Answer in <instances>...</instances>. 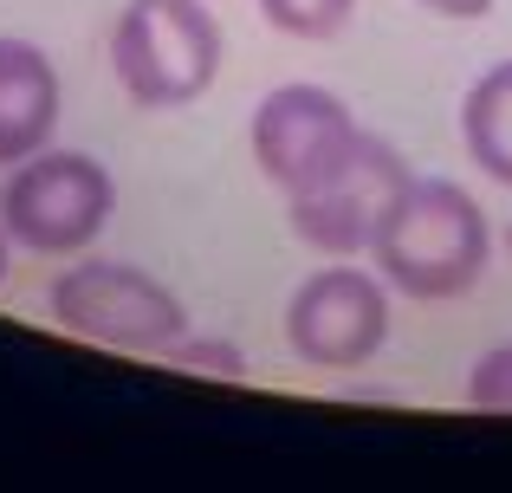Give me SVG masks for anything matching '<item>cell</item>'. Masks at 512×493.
Masks as SVG:
<instances>
[{
	"instance_id": "1",
	"label": "cell",
	"mask_w": 512,
	"mask_h": 493,
	"mask_svg": "<svg viewBox=\"0 0 512 493\" xmlns=\"http://www.w3.org/2000/svg\"><path fill=\"white\" fill-rule=\"evenodd\" d=\"M370 260L402 299H422V305L467 299L493 260L487 208L448 176H409V189L396 195V208L376 228Z\"/></svg>"
},
{
	"instance_id": "2",
	"label": "cell",
	"mask_w": 512,
	"mask_h": 493,
	"mask_svg": "<svg viewBox=\"0 0 512 493\" xmlns=\"http://www.w3.org/2000/svg\"><path fill=\"white\" fill-rule=\"evenodd\" d=\"M221 20L201 0H130L111 26V72L137 111H188L221 78Z\"/></svg>"
},
{
	"instance_id": "3",
	"label": "cell",
	"mask_w": 512,
	"mask_h": 493,
	"mask_svg": "<svg viewBox=\"0 0 512 493\" xmlns=\"http://www.w3.org/2000/svg\"><path fill=\"white\" fill-rule=\"evenodd\" d=\"M46 312L59 331L124 357H163L188 331V305L175 299V286L130 260H104V253H85V260L72 253V266L52 273Z\"/></svg>"
},
{
	"instance_id": "4",
	"label": "cell",
	"mask_w": 512,
	"mask_h": 493,
	"mask_svg": "<svg viewBox=\"0 0 512 493\" xmlns=\"http://www.w3.org/2000/svg\"><path fill=\"white\" fill-rule=\"evenodd\" d=\"M111 215H117L111 169L85 150H59V143L13 163L7 189H0V221H7L13 247L46 253V260H72V253L98 247Z\"/></svg>"
},
{
	"instance_id": "5",
	"label": "cell",
	"mask_w": 512,
	"mask_h": 493,
	"mask_svg": "<svg viewBox=\"0 0 512 493\" xmlns=\"http://www.w3.org/2000/svg\"><path fill=\"white\" fill-rule=\"evenodd\" d=\"M247 143H253L260 176L273 182L279 195H305L363 143V124L350 117V104L331 85L292 78V85H273L260 104H253Z\"/></svg>"
},
{
	"instance_id": "6",
	"label": "cell",
	"mask_w": 512,
	"mask_h": 493,
	"mask_svg": "<svg viewBox=\"0 0 512 493\" xmlns=\"http://www.w3.org/2000/svg\"><path fill=\"white\" fill-rule=\"evenodd\" d=\"M389 344V279L370 266H318L286 299V351L312 370H363Z\"/></svg>"
},
{
	"instance_id": "7",
	"label": "cell",
	"mask_w": 512,
	"mask_h": 493,
	"mask_svg": "<svg viewBox=\"0 0 512 493\" xmlns=\"http://www.w3.org/2000/svg\"><path fill=\"white\" fill-rule=\"evenodd\" d=\"M402 189H409V163L396 156V143L363 130V143L318 182V189L286 195V215H292V234L312 253H325V260H357V253H370L376 228H383V215L396 208Z\"/></svg>"
},
{
	"instance_id": "8",
	"label": "cell",
	"mask_w": 512,
	"mask_h": 493,
	"mask_svg": "<svg viewBox=\"0 0 512 493\" xmlns=\"http://www.w3.org/2000/svg\"><path fill=\"white\" fill-rule=\"evenodd\" d=\"M65 85L59 65L46 59V46L20 33H0V163H26L59 137Z\"/></svg>"
},
{
	"instance_id": "9",
	"label": "cell",
	"mask_w": 512,
	"mask_h": 493,
	"mask_svg": "<svg viewBox=\"0 0 512 493\" xmlns=\"http://www.w3.org/2000/svg\"><path fill=\"white\" fill-rule=\"evenodd\" d=\"M461 150L480 176L512 189V59L487 65L461 98Z\"/></svg>"
},
{
	"instance_id": "10",
	"label": "cell",
	"mask_w": 512,
	"mask_h": 493,
	"mask_svg": "<svg viewBox=\"0 0 512 493\" xmlns=\"http://www.w3.org/2000/svg\"><path fill=\"white\" fill-rule=\"evenodd\" d=\"M253 7H260V20L273 26V33L318 46V39H338L344 26H350L357 0H253Z\"/></svg>"
},
{
	"instance_id": "11",
	"label": "cell",
	"mask_w": 512,
	"mask_h": 493,
	"mask_svg": "<svg viewBox=\"0 0 512 493\" xmlns=\"http://www.w3.org/2000/svg\"><path fill=\"white\" fill-rule=\"evenodd\" d=\"M467 403L493 409V416H512V338L474 357V370H467Z\"/></svg>"
},
{
	"instance_id": "12",
	"label": "cell",
	"mask_w": 512,
	"mask_h": 493,
	"mask_svg": "<svg viewBox=\"0 0 512 493\" xmlns=\"http://www.w3.org/2000/svg\"><path fill=\"white\" fill-rule=\"evenodd\" d=\"M163 357L175 370H195V377L201 370H208V377H247V357H240V344H227V338H188L182 331Z\"/></svg>"
},
{
	"instance_id": "13",
	"label": "cell",
	"mask_w": 512,
	"mask_h": 493,
	"mask_svg": "<svg viewBox=\"0 0 512 493\" xmlns=\"http://www.w3.org/2000/svg\"><path fill=\"white\" fill-rule=\"evenodd\" d=\"M415 7L441 13V20H487V13H493V0H415Z\"/></svg>"
},
{
	"instance_id": "14",
	"label": "cell",
	"mask_w": 512,
	"mask_h": 493,
	"mask_svg": "<svg viewBox=\"0 0 512 493\" xmlns=\"http://www.w3.org/2000/svg\"><path fill=\"white\" fill-rule=\"evenodd\" d=\"M7 266H13V234H7V221H0V286H7Z\"/></svg>"
},
{
	"instance_id": "15",
	"label": "cell",
	"mask_w": 512,
	"mask_h": 493,
	"mask_svg": "<svg viewBox=\"0 0 512 493\" xmlns=\"http://www.w3.org/2000/svg\"><path fill=\"white\" fill-rule=\"evenodd\" d=\"M506 247H512V234H506Z\"/></svg>"
}]
</instances>
